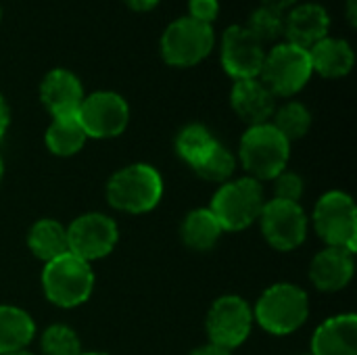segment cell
Instances as JSON below:
<instances>
[{"instance_id": "9", "label": "cell", "mask_w": 357, "mask_h": 355, "mask_svg": "<svg viewBox=\"0 0 357 355\" xmlns=\"http://www.w3.org/2000/svg\"><path fill=\"white\" fill-rule=\"evenodd\" d=\"M251 305L236 295H224L215 299L207 312V335L209 343H215L228 352L243 345L253 328Z\"/></svg>"}, {"instance_id": "12", "label": "cell", "mask_w": 357, "mask_h": 355, "mask_svg": "<svg viewBox=\"0 0 357 355\" xmlns=\"http://www.w3.org/2000/svg\"><path fill=\"white\" fill-rule=\"evenodd\" d=\"M259 224L264 239L278 251H293L307 236V216L299 203L268 201L261 209Z\"/></svg>"}, {"instance_id": "15", "label": "cell", "mask_w": 357, "mask_h": 355, "mask_svg": "<svg viewBox=\"0 0 357 355\" xmlns=\"http://www.w3.org/2000/svg\"><path fill=\"white\" fill-rule=\"evenodd\" d=\"M354 270V251L343 247H326L312 259L310 278L318 291L337 293L351 282Z\"/></svg>"}, {"instance_id": "8", "label": "cell", "mask_w": 357, "mask_h": 355, "mask_svg": "<svg viewBox=\"0 0 357 355\" xmlns=\"http://www.w3.org/2000/svg\"><path fill=\"white\" fill-rule=\"evenodd\" d=\"M215 36L211 25L192 17H182L167 25L161 38V54L174 67H190L201 63L213 48Z\"/></svg>"}, {"instance_id": "1", "label": "cell", "mask_w": 357, "mask_h": 355, "mask_svg": "<svg viewBox=\"0 0 357 355\" xmlns=\"http://www.w3.org/2000/svg\"><path fill=\"white\" fill-rule=\"evenodd\" d=\"M310 316L307 293L291 282L268 287L253 308V320L270 335L282 337L299 331Z\"/></svg>"}, {"instance_id": "36", "label": "cell", "mask_w": 357, "mask_h": 355, "mask_svg": "<svg viewBox=\"0 0 357 355\" xmlns=\"http://www.w3.org/2000/svg\"><path fill=\"white\" fill-rule=\"evenodd\" d=\"M4 355H33V354H29V352H25V349H19V352H13V354H4Z\"/></svg>"}, {"instance_id": "27", "label": "cell", "mask_w": 357, "mask_h": 355, "mask_svg": "<svg viewBox=\"0 0 357 355\" xmlns=\"http://www.w3.org/2000/svg\"><path fill=\"white\" fill-rule=\"evenodd\" d=\"M40 347L44 355H82V343L73 328L65 324H52L42 333Z\"/></svg>"}, {"instance_id": "23", "label": "cell", "mask_w": 357, "mask_h": 355, "mask_svg": "<svg viewBox=\"0 0 357 355\" xmlns=\"http://www.w3.org/2000/svg\"><path fill=\"white\" fill-rule=\"evenodd\" d=\"M86 132L77 117H56L46 130V146L56 157H71L86 144Z\"/></svg>"}, {"instance_id": "29", "label": "cell", "mask_w": 357, "mask_h": 355, "mask_svg": "<svg viewBox=\"0 0 357 355\" xmlns=\"http://www.w3.org/2000/svg\"><path fill=\"white\" fill-rule=\"evenodd\" d=\"M274 190L278 201H287V203H299L303 197V180L295 174V172H282L274 178Z\"/></svg>"}, {"instance_id": "20", "label": "cell", "mask_w": 357, "mask_h": 355, "mask_svg": "<svg viewBox=\"0 0 357 355\" xmlns=\"http://www.w3.org/2000/svg\"><path fill=\"white\" fill-rule=\"evenodd\" d=\"M29 251L42 259L44 264L69 253L67 245V228L56 220H38L27 232Z\"/></svg>"}, {"instance_id": "26", "label": "cell", "mask_w": 357, "mask_h": 355, "mask_svg": "<svg viewBox=\"0 0 357 355\" xmlns=\"http://www.w3.org/2000/svg\"><path fill=\"white\" fill-rule=\"evenodd\" d=\"M195 169V174L197 176H201L203 180H209V182H228L230 180V176L234 174V169H236V159H234V155L226 149V146H222L220 142L207 153V157L199 163V165H195L192 167Z\"/></svg>"}, {"instance_id": "30", "label": "cell", "mask_w": 357, "mask_h": 355, "mask_svg": "<svg viewBox=\"0 0 357 355\" xmlns=\"http://www.w3.org/2000/svg\"><path fill=\"white\" fill-rule=\"evenodd\" d=\"M190 17L211 25V21L218 17V0H190L188 2Z\"/></svg>"}, {"instance_id": "17", "label": "cell", "mask_w": 357, "mask_h": 355, "mask_svg": "<svg viewBox=\"0 0 357 355\" xmlns=\"http://www.w3.org/2000/svg\"><path fill=\"white\" fill-rule=\"evenodd\" d=\"M312 355H357L356 314H339L320 324L312 337Z\"/></svg>"}, {"instance_id": "5", "label": "cell", "mask_w": 357, "mask_h": 355, "mask_svg": "<svg viewBox=\"0 0 357 355\" xmlns=\"http://www.w3.org/2000/svg\"><path fill=\"white\" fill-rule=\"evenodd\" d=\"M44 295L59 308H77L92 295L94 272L88 262L65 253L44 266L42 272Z\"/></svg>"}, {"instance_id": "25", "label": "cell", "mask_w": 357, "mask_h": 355, "mask_svg": "<svg viewBox=\"0 0 357 355\" xmlns=\"http://www.w3.org/2000/svg\"><path fill=\"white\" fill-rule=\"evenodd\" d=\"M274 128L284 136V140L291 144L293 140L303 138L310 132L312 126V113L301 103H287L278 111H274Z\"/></svg>"}, {"instance_id": "4", "label": "cell", "mask_w": 357, "mask_h": 355, "mask_svg": "<svg viewBox=\"0 0 357 355\" xmlns=\"http://www.w3.org/2000/svg\"><path fill=\"white\" fill-rule=\"evenodd\" d=\"M241 163L253 180H274L287 169L291 157V144L272 126H251L241 138Z\"/></svg>"}, {"instance_id": "14", "label": "cell", "mask_w": 357, "mask_h": 355, "mask_svg": "<svg viewBox=\"0 0 357 355\" xmlns=\"http://www.w3.org/2000/svg\"><path fill=\"white\" fill-rule=\"evenodd\" d=\"M40 98L50 111L52 119L56 117H75L84 100V88L77 75L67 69H52L46 73L40 86Z\"/></svg>"}, {"instance_id": "39", "label": "cell", "mask_w": 357, "mask_h": 355, "mask_svg": "<svg viewBox=\"0 0 357 355\" xmlns=\"http://www.w3.org/2000/svg\"><path fill=\"white\" fill-rule=\"evenodd\" d=\"M301 355H312V354H301Z\"/></svg>"}, {"instance_id": "38", "label": "cell", "mask_w": 357, "mask_h": 355, "mask_svg": "<svg viewBox=\"0 0 357 355\" xmlns=\"http://www.w3.org/2000/svg\"><path fill=\"white\" fill-rule=\"evenodd\" d=\"M82 355H109V354H100V352H92V354H82Z\"/></svg>"}, {"instance_id": "37", "label": "cell", "mask_w": 357, "mask_h": 355, "mask_svg": "<svg viewBox=\"0 0 357 355\" xmlns=\"http://www.w3.org/2000/svg\"><path fill=\"white\" fill-rule=\"evenodd\" d=\"M2 174H4V165H2V157H0V180H2Z\"/></svg>"}, {"instance_id": "21", "label": "cell", "mask_w": 357, "mask_h": 355, "mask_svg": "<svg viewBox=\"0 0 357 355\" xmlns=\"http://www.w3.org/2000/svg\"><path fill=\"white\" fill-rule=\"evenodd\" d=\"M36 335L33 320L15 305H0V355L25 349Z\"/></svg>"}, {"instance_id": "7", "label": "cell", "mask_w": 357, "mask_h": 355, "mask_svg": "<svg viewBox=\"0 0 357 355\" xmlns=\"http://www.w3.org/2000/svg\"><path fill=\"white\" fill-rule=\"evenodd\" d=\"M314 228L328 247H343L356 253L357 209L347 192L331 190L314 207Z\"/></svg>"}, {"instance_id": "31", "label": "cell", "mask_w": 357, "mask_h": 355, "mask_svg": "<svg viewBox=\"0 0 357 355\" xmlns=\"http://www.w3.org/2000/svg\"><path fill=\"white\" fill-rule=\"evenodd\" d=\"M190 355H232V352H228V349H224V347H220L215 343H205V345L192 349Z\"/></svg>"}, {"instance_id": "2", "label": "cell", "mask_w": 357, "mask_h": 355, "mask_svg": "<svg viewBox=\"0 0 357 355\" xmlns=\"http://www.w3.org/2000/svg\"><path fill=\"white\" fill-rule=\"evenodd\" d=\"M163 197L161 174L146 163L126 165L107 182V201L126 213H146L159 205Z\"/></svg>"}, {"instance_id": "18", "label": "cell", "mask_w": 357, "mask_h": 355, "mask_svg": "<svg viewBox=\"0 0 357 355\" xmlns=\"http://www.w3.org/2000/svg\"><path fill=\"white\" fill-rule=\"evenodd\" d=\"M331 27V17L320 4H301L284 17V36L291 44L310 50L324 40Z\"/></svg>"}, {"instance_id": "6", "label": "cell", "mask_w": 357, "mask_h": 355, "mask_svg": "<svg viewBox=\"0 0 357 355\" xmlns=\"http://www.w3.org/2000/svg\"><path fill=\"white\" fill-rule=\"evenodd\" d=\"M312 73L314 69H312L310 50L287 42L266 52L259 75L272 94L291 96L310 82Z\"/></svg>"}, {"instance_id": "22", "label": "cell", "mask_w": 357, "mask_h": 355, "mask_svg": "<svg viewBox=\"0 0 357 355\" xmlns=\"http://www.w3.org/2000/svg\"><path fill=\"white\" fill-rule=\"evenodd\" d=\"M222 226L218 224L215 216L207 209H195L190 211L184 222H182V241L188 249L195 251H211L220 236H222Z\"/></svg>"}, {"instance_id": "35", "label": "cell", "mask_w": 357, "mask_h": 355, "mask_svg": "<svg viewBox=\"0 0 357 355\" xmlns=\"http://www.w3.org/2000/svg\"><path fill=\"white\" fill-rule=\"evenodd\" d=\"M356 6H357V0H349V6H347V13H349V23L351 25H356Z\"/></svg>"}, {"instance_id": "28", "label": "cell", "mask_w": 357, "mask_h": 355, "mask_svg": "<svg viewBox=\"0 0 357 355\" xmlns=\"http://www.w3.org/2000/svg\"><path fill=\"white\" fill-rule=\"evenodd\" d=\"M247 29L261 44L264 42H272V40H278L280 36H284V17H282L280 10H274L270 6H259L249 17Z\"/></svg>"}, {"instance_id": "16", "label": "cell", "mask_w": 357, "mask_h": 355, "mask_svg": "<svg viewBox=\"0 0 357 355\" xmlns=\"http://www.w3.org/2000/svg\"><path fill=\"white\" fill-rule=\"evenodd\" d=\"M232 109L236 115L247 121L249 126L270 123L268 119L276 111L274 94L266 88V84L257 77L253 80H238L230 94Z\"/></svg>"}, {"instance_id": "10", "label": "cell", "mask_w": 357, "mask_h": 355, "mask_svg": "<svg viewBox=\"0 0 357 355\" xmlns=\"http://www.w3.org/2000/svg\"><path fill=\"white\" fill-rule=\"evenodd\" d=\"M117 239V224L105 213H84L67 226L69 253L88 264L107 257L115 249Z\"/></svg>"}, {"instance_id": "33", "label": "cell", "mask_w": 357, "mask_h": 355, "mask_svg": "<svg viewBox=\"0 0 357 355\" xmlns=\"http://www.w3.org/2000/svg\"><path fill=\"white\" fill-rule=\"evenodd\" d=\"M159 0H126V4L134 10H151Z\"/></svg>"}, {"instance_id": "19", "label": "cell", "mask_w": 357, "mask_h": 355, "mask_svg": "<svg viewBox=\"0 0 357 355\" xmlns=\"http://www.w3.org/2000/svg\"><path fill=\"white\" fill-rule=\"evenodd\" d=\"M312 69L324 77H343L354 67V50L345 40L324 38L310 48Z\"/></svg>"}, {"instance_id": "34", "label": "cell", "mask_w": 357, "mask_h": 355, "mask_svg": "<svg viewBox=\"0 0 357 355\" xmlns=\"http://www.w3.org/2000/svg\"><path fill=\"white\" fill-rule=\"evenodd\" d=\"M295 0H264V6H270V8H274V10H284L287 6H291Z\"/></svg>"}, {"instance_id": "32", "label": "cell", "mask_w": 357, "mask_h": 355, "mask_svg": "<svg viewBox=\"0 0 357 355\" xmlns=\"http://www.w3.org/2000/svg\"><path fill=\"white\" fill-rule=\"evenodd\" d=\"M8 123H10V111H8V105H6L4 96L0 94V138L4 136Z\"/></svg>"}, {"instance_id": "3", "label": "cell", "mask_w": 357, "mask_h": 355, "mask_svg": "<svg viewBox=\"0 0 357 355\" xmlns=\"http://www.w3.org/2000/svg\"><path fill=\"white\" fill-rule=\"evenodd\" d=\"M266 205L264 188L257 180L245 176L224 182L211 199L209 211L224 232H238L259 220Z\"/></svg>"}, {"instance_id": "24", "label": "cell", "mask_w": 357, "mask_h": 355, "mask_svg": "<svg viewBox=\"0 0 357 355\" xmlns=\"http://www.w3.org/2000/svg\"><path fill=\"white\" fill-rule=\"evenodd\" d=\"M215 144L218 140L213 138V134L201 123H190L182 128L176 138V151L190 167L199 165Z\"/></svg>"}, {"instance_id": "13", "label": "cell", "mask_w": 357, "mask_h": 355, "mask_svg": "<svg viewBox=\"0 0 357 355\" xmlns=\"http://www.w3.org/2000/svg\"><path fill=\"white\" fill-rule=\"evenodd\" d=\"M266 59L264 44L241 25H230L222 38V65L228 75L238 80H253L261 73Z\"/></svg>"}, {"instance_id": "11", "label": "cell", "mask_w": 357, "mask_h": 355, "mask_svg": "<svg viewBox=\"0 0 357 355\" xmlns=\"http://www.w3.org/2000/svg\"><path fill=\"white\" fill-rule=\"evenodd\" d=\"M75 117L88 138H115L128 128L130 109L119 94L100 90L84 96Z\"/></svg>"}]
</instances>
